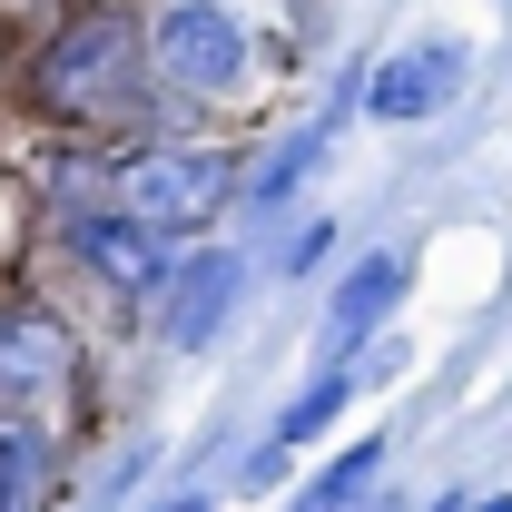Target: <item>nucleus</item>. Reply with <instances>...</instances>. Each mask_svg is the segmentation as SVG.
<instances>
[{
    "label": "nucleus",
    "instance_id": "f257e3e1",
    "mask_svg": "<svg viewBox=\"0 0 512 512\" xmlns=\"http://www.w3.org/2000/svg\"><path fill=\"white\" fill-rule=\"evenodd\" d=\"M30 99H40V119L60 128H119L138 119V99H148V40H138V20L128 10H69L60 30L40 40V60H30Z\"/></svg>",
    "mask_w": 512,
    "mask_h": 512
},
{
    "label": "nucleus",
    "instance_id": "f03ea898",
    "mask_svg": "<svg viewBox=\"0 0 512 512\" xmlns=\"http://www.w3.org/2000/svg\"><path fill=\"white\" fill-rule=\"evenodd\" d=\"M227 188H237V168L217 158V148H119L109 168H99V207H119V217H138L148 237H197L217 207H227Z\"/></svg>",
    "mask_w": 512,
    "mask_h": 512
},
{
    "label": "nucleus",
    "instance_id": "7ed1b4c3",
    "mask_svg": "<svg viewBox=\"0 0 512 512\" xmlns=\"http://www.w3.org/2000/svg\"><path fill=\"white\" fill-rule=\"evenodd\" d=\"M148 60L168 89H237L247 79V20L237 10H217V0H168V20L148 30Z\"/></svg>",
    "mask_w": 512,
    "mask_h": 512
},
{
    "label": "nucleus",
    "instance_id": "20e7f679",
    "mask_svg": "<svg viewBox=\"0 0 512 512\" xmlns=\"http://www.w3.org/2000/svg\"><path fill=\"white\" fill-rule=\"evenodd\" d=\"M79 375V345L40 296H0V414H30Z\"/></svg>",
    "mask_w": 512,
    "mask_h": 512
},
{
    "label": "nucleus",
    "instance_id": "39448f33",
    "mask_svg": "<svg viewBox=\"0 0 512 512\" xmlns=\"http://www.w3.org/2000/svg\"><path fill=\"white\" fill-rule=\"evenodd\" d=\"M237 296H247V266L227 247L178 256V266L158 276V335H168L178 355H197V345H217V325L237 316Z\"/></svg>",
    "mask_w": 512,
    "mask_h": 512
},
{
    "label": "nucleus",
    "instance_id": "423d86ee",
    "mask_svg": "<svg viewBox=\"0 0 512 512\" xmlns=\"http://www.w3.org/2000/svg\"><path fill=\"white\" fill-rule=\"evenodd\" d=\"M69 256H79L109 296H158V276H168V237H148L119 207H79V217H69Z\"/></svg>",
    "mask_w": 512,
    "mask_h": 512
},
{
    "label": "nucleus",
    "instance_id": "0eeeda50",
    "mask_svg": "<svg viewBox=\"0 0 512 512\" xmlns=\"http://www.w3.org/2000/svg\"><path fill=\"white\" fill-rule=\"evenodd\" d=\"M453 89H463V50H453V40H414V50H394V60L365 79V109H375L384 128H414V119H434Z\"/></svg>",
    "mask_w": 512,
    "mask_h": 512
},
{
    "label": "nucleus",
    "instance_id": "6e6552de",
    "mask_svg": "<svg viewBox=\"0 0 512 512\" xmlns=\"http://www.w3.org/2000/svg\"><path fill=\"white\" fill-rule=\"evenodd\" d=\"M394 306H404V256L375 247L355 276H345V286H335V306H325V365H335V355H355V345H365Z\"/></svg>",
    "mask_w": 512,
    "mask_h": 512
},
{
    "label": "nucleus",
    "instance_id": "1a4fd4ad",
    "mask_svg": "<svg viewBox=\"0 0 512 512\" xmlns=\"http://www.w3.org/2000/svg\"><path fill=\"white\" fill-rule=\"evenodd\" d=\"M50 473H60V444L40 414H0V512H40L50 503Z\"/></svg>",
    "mask_w": 512,
    "mask_h": 512
},
{
    "label": "nucleus",
    "instance_id": "9d476101",
    "mask_svg": "<svg viewBox=\"0 0 512 512\" xmlns=\"http://www.w3.org/2000/svg\"><path fill=\"white\" fill-rule=\"evenodd\" d=\"M375 473H384V444H345V453L316 473V483L296 493V512H355L365 493H375Z\"/></svg>",
    "mask_w": 512,
    "mask_h": 512
},
{
    "label": "nucleus",
    "instance_id": "9b49d317",
    "mask_svg": "<svg viewBox=\"0 0 512 512\" xmlns=\"http://www.w3.org/2000/svg\"><path fill=\"white\" fill-rule=\"evenodd\" d=\"M335 119H345V99H335V109H325L316 128H296V138H286V148H276V158L256 168V188H247L256 207H276V197H286V188H296V178H306V168L325 158V148H335Z\"/></svg>",
    "mask_w": 512,
    "mask_h": 512
},
{
    "label": "nucleus",
    "instance_id": "f8f14e48",
    "mask_svg": "<svg viewBox=\"0 0 512 512\" xmlns=\"http://www.w3.org/2000/svg\"><path fill=\"white\" fill-rule=\"evenodd\" d=\"M355 394H365V375H345V365H325V375L306 384L296 404H286V424H276V444H306V434H325V424H335V414H345Z\"/></svg>",
    "mask_w": 512,
    "mask_h": 512
},
{
    "label": "nucleus",
    "instance_id": "ddd939ff",
    "mask_svg": "<svg viewBox=\"0 0 512 512\" xmlns=\"http://www.w3.org/2000/svg\"><path fill=\"white\" fill-rule=\"evenodd\" d=\"M276 483H286V444H256L237 463V493H276Z\"/></svg>",
    "mask_w": 512,
    "mask_h": 512
},
{
    "label": "nucleus",
    "instance_id": "4468645a",
    "mask_svg": "<svg viewBox=\"0 0 512 512\" xmlns=\"http://www.w3.org/2000/svg\"><path fill=\"white\" fill-rule=\"evenodd\" d=\"M148 512H217L207 493H168V503H148Z\"/></svg>",
    "mask_w": 512,
    "mask_h": 512
},
{
    "label": "nucleus",
    "instance_id": "2eb2a0df",
    "mask_svg": "<svg viewBox=\"0 0 512 512\" xmlns=\"http://www.w3.org/2000/svg\"><path fill=\"white\" fill-rule=\"evenodd\" d=\"M463 512H512V493H493V503H463Z\"/></svg>",
    "mask_w": 512,
    "mask_h": 512
}]
</instances>
